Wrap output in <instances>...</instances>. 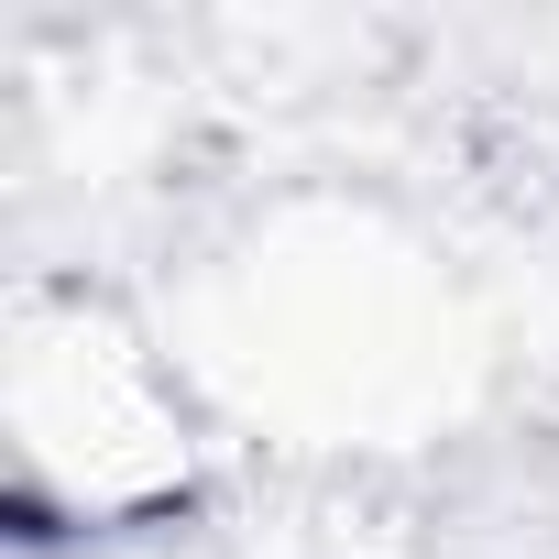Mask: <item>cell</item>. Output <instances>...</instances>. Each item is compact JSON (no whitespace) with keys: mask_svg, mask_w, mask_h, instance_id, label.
Returning a JSON list of instances; mask_svg holds the SVG:
<instances>
[{"mask_svg":"<svg viewBox=\"0 0 559 559\" xmlns=\"http://www.w3.org/2000/svg\"><path fill=\"white\" fill-rule=\"evenodd\" d=\"M12 472L67 515H132L187 483L176 417L154 406L143 362L88 330V297H67V330H45V308H23L12 330Z\"/></svg>","mask_w":559,"mask_h":559,"instance_id":"obj_1","label":"cell"}]
</instances>
